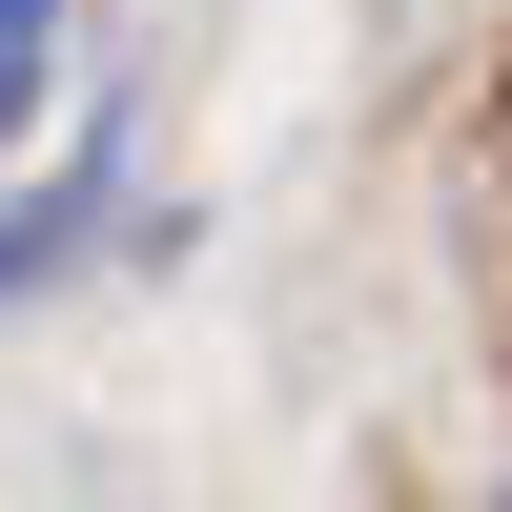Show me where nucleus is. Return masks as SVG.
Listing matches in <instances>:
<instances>
[{"label":"nucleus","mask_w":512,"mask_h":512,"mask_svg":"<svg viewBox=\"0 0 512 512\" xmlns=\"http://www.w3.org/2000/svg\"><path fill=\"white\" fill-rule=\"evenodd\" d=\"M62 246H82V205H0V287H41Z\"/></svg>","instance_id":"f03ea898"},{"label":"nucleus","mask_w":512,"mask_h":512,"mask_svg":"<svg viewBox=\"0 0 512 512\" xmlns=\"http://www.w3.org/2000/svg\"><path fill=\"white\" fill-rule=\"evenodd\" d=\"M41 62H62V0H0V144H21V103H41Z\"/></svg>","instance_id":"f257e3e1"}]
</instances>
